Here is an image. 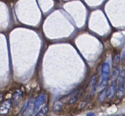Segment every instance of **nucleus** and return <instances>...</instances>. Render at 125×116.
Masks as SVG:
<instances>
[{
  "mask_svg": "<svg viewBox=\"0 0 125 116\" xmlns=\"http://www.w3.org/2000/svg\"><path fill=\"white\" fill-rule=\"evenodd\" d=\"M62 107V103L60 102H57L54 103L53 105V111H59Z\"/></svg>",
  "mask_w": 125,
  "mask_h": 116,
  "instance_id": "11",
  "label": "nucleus"
},
{
  "mask_svg": "<svg viewBox=\"0 0 125 116\" xmlns=\"http://www.w3.org/2000/svg\"><path fill=\"white\" fill-rule=\"evenodd\" d=\"M48 112V108L47 105L44 106L36 115V116H46Z\"/></svg>",
  "mask_w": 125,
  "mask_h": 116,
  "instance_id": "9",
  "label": "nucleus"
},
{
  "mask_svg": "<svg viewBox=\"0 0 125 116\" xmlns=\"http://www.w3.org/2000/svg\"><path fill=\"white\" fill-rule=\"evenodd\" d=\"M12 105V102L11 100H7L4 101L1 104L0 108V113L1 115H5L7 114Z\"/></svg>",
  "mask_w": 125,
  "mask_h": 116,
  "instance_id": "4",
  "label": "nucleus"
},
{
  "mask_svg": "<svg viewBox=\"0 0 125 116\" xmlns=\"http://www.w3.org/2000/svg\"><path fill=\"white\" fill-rule=\"evenodd\" d=\"M120 72V69H119V67L118 66L115 67V68H114V70L112 72V76H111V79H112V80L113 81L112 82H114V81L116 79H117Z\"/></svg>",
  "mask_w": 125,
  "mask_h": 116,
  "instance_id": "8",
  "label": "nucleus"
},
{
  "mask_svg": "<svg viewBox=\"0 0 125 116\" xmlns=\"http://www.w3.org/2000/svg\"><path fill=\"white\" fill-rule=\"evenodd\" d=\"M106 96H107L106 95V91L105 90V89H104V90H103L101 93V94H100V95L98 97V100L99 102H103Z\"/></svg>",
  "mask_w": 125,
  "mask_h": 116,
  "instance_id": "10",
  "label": "nucleus"
},
{
  "mask_svg": "<svg viewBox=\"0 0 125 116\" xmlns=\"http://www.w3.org/2000/svg\"><path fill=\"white\" fill-rule=\"evenodd\" d=\"M116 84L114 82H112L111 84L110 85L109 88L108 89V90L106 91V95L107 97L110 99H112L115 93L116 92Z\"/></svg>",
  "mask_w": 125,
  "mask_h": 116,
  "instance_id": "6",
  "label": "nucleus"
},
{
  "mask_svg": "<svg viewBox=\"0 0 125 116\" xmlns=\"http://www.w3.org/2000/svg\"><path fill=\"white\" fill-rule=\"evenodd\" d=\"M22 94L20 91H16L13 94V102L14 106H17L21 101Z\"/></svg>",
  "mask_w": 125,
  "mask_h": 116,
  "instance_id": "7",
  "label": "nucleus"
},
{
  "mask_svg": "<svg viewBox=\"0 0 125 116\" xmlns=\"http://www.w3.org/2000/svg\"><path fill=\"white\" fill-rule=\"evenodd\" d=\"M120 56L119 54H116L113 59V65H115V67L117 66L116 65L119 63V61H120Z\"/></svg>",
  "mask_w": 125,
  "mask_h": 116,
  "instance_id": "12",
  "label": "nucleus"
},
{
  "mask_svg": "<svg viewBox=\"0 0 125 116\" xmlns=\"http://www.w3.org/2000/svg\"><path fill=\"white\" fill-rule=\"evenodd\" d=\"M125 78V71L122 70L120 71L118 78L117 81V96L119 98H122L123 95L124 91V83Z\"/></svg>",
  "mask_w": 125,
  "mask_h": 116,
  "instance_id": "2",
  "label": "nucleus"
},
{
  "mask_svg": "<svg viewBox=\"0 0 125 116\" xmlns=\"http://www.w3.org/2000/svg\"><path fill=\"white\" fill-rule=\"evenodd\" d=\"M78 97V93H75L74 95L71 98L70 100H69V103H73L74 102L76 101V100H77Z\"/></svg>",
  "mask_w": 125,
  "mask_h": 116,
  "instance_id": "13",
  "label": "nucleus"
},
{
  "mask_svg": "<svg viewBox=\"0 0 125 116\" xmlns=\"http://www.w3.org/2000/svg\"><path fill=\"white\" fill-rule=\"evenodd\" d=\"M110 72V67L108 63H104L102 68L101 81L99 86V90L100 91L104 90L107 85L109 79V75Z\"/></svg>",
  "mask_w": 125,
  "mask_h": 116,
  "instance_id": "1",
  "label": "nucleus"
},
{
  "mask_svg": "<svg viewBox=\"0 0 125 116\" xmlns=\"http://www.w3.org/2000/svg\"><path fill=\"white\" fill-rule=\"evenodd\" d=\"M46 100V95L44 94H41L39 95L35 100V113L39 109L40 106L43 104Z\"/></svg>",
  "mask_w": 125,
  "mask_h": 116,
  "instance_id": "5",
  "label": "nucleus"
},
{
  "mask_svg": "<svg viewBox=\"0 0 125 116\" xmlns=\"http://www.w3.org/2000/svg\"><path fill=\"white\" fill-rule=\"evenodd\" d=\"M35 113V100L32 98L29 100L22 116H31Z\"/></svg>",
  "mask_w": 125,
  "mask_h": 116,
  "instance_id": "3",
  "label": "nucleus"
},
{
  "mask_svg": "<svg viewBox=\"0 0 125 116\" xmlns=\"http://www.w3.org/2000/svg\"><path fill=\"white\" fill-rule=\"evenodd\" d=\"M87 116H96L94 114L92 113H89L87 115Z\"/></svg>",
  "mask_w": 125,
  "mask_h": 116,
  "instance_id": "14",
  "label": "nucleus"
}]
</instances>
